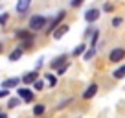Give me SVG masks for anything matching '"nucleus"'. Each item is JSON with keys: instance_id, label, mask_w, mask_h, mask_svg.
Here are the masks:
<instances>
[{"instance_id": "nucleus-1", "label": "nucleus", "mask_w": 125, "mask_h": 118, "mask_svg": "<svg viewBox=\"0 0 125 118\" xmlns=\"http://www.w3.org/2000/svg\"><path fill=\"white\" fill-rule=\"evenodd\" d=\"M46 22H48V19L44 15H33L30 19V30H35V32L37 30H42Z\"/></svg>"}, {"instance_id": "nucleus-2", "label": "nucleus", "mask_w": 125, "mask_h": 118, "mask_svg": "<svg viewBox=\"0 0 125 118\" xmlns=\"http://www.w3.org/2000/svg\"><path fill=\"white\" fill-rule=\"evenodd\" d=\"M123 57H125V50L123 48H114V50L110 52V55H109V59L112 61V63H118V61H121Z\"/></svg>"}, {"instance_id": "nucleus-3", "label": "nucleus", "mask_w": 125, "mask_h": 118, "mask_svg": "<svg viewBox=\"0 0 125 118\" xmlns=\"http://www.w3.org/2000/svg\"><path fill=\"white\" fill-rule=\"evenodd\" d=\"M62 19H64V11H59V15L55 17L53 20H52V24L48 26V30H46V32H55V30H57V26H59V22H61Z\"/></svg>"}, {"instance_id": "nucleus-4", "label": "nucleus", "mask_w": 125, "mask_h": 118, "mask_svg": "<svg viewBox=\"0 0 125 118\" xmlns=\"http://www.w3.org/2000/svg\"><path fill=\"white\" fill-rule=\"evenodd\" d=\"M17 92H19V96L24 100V102H28V103H30L31 100H33V92H31L30 89H19Z\"/></svg>"}, {"instance_id": "nucleus-5", "label": "nucleus", "mask_w": 125, "mask_h": 118, "mask_svg": "<svg viewBox=\"0 0 125 118\" xmlns=\"http://www.w3.org/2000/svg\"><path fill=\"white\" fill-rule=\"evenodd\" d=\"M31 6V0H19L17 2V11L19 13H26Z\"/></svg>"}, {"instance_id": "nucleus-6", "label": "nucleus", "mask_w": 125, "mask_h": 118, "mask_svg": "<svg viewBox=\"0 0 125 118\" xmlns=\"http://www.w3.org/2000/svg\"><path fill=\"white\" fill-rule=\"evenodd\" d=\"M37 78H39V74H37V72H28V74L22 76V81L26 83V85H31V83L37 81Z\"/></svg>"}, {"instance_id": "nucleus-7", "label": "nucleus", "mask_w": 125, "mask_h": 118, "mask_svg": "<svg viewBox=\"0 0 125 118\" xmlns=\"http://www.w3.org/2000/svg\"><path fill=\"white\" fill-rule=\"evenodd\" d=\"M96 92H98V85H96V83H92V85H90L88 89L83 92V98H85V100H90V98H94V94H96Z\"/></svg>"}, {"instance_id": "nucleus-8", "label": "nucleus", "mask_w": 125, "mask_h": 118, "mask_svg": "<svg viewBox=\"0 0 125 118\" xmlns=\"http://www.w3.org/2000/svg\"><path fill=\"white\" fill-rule=\"evenodd\" d=\"M85 19H86V22H94V20L99 19V11L98 9H90V11H86Z\"/></svg>"}, {"instance_id": "nucleus-9", "label": "nucleus", "mask_w": 125, "mask_h": 118, "mask_svg": "<svg viewBox=\"0 0 125 118\" xmlns=\"http://www.w3.org/2000/svg\"><path fill=\"white\" fill-rule=\"evenodd\" d=\"M20 79L19 78H9V79H4L2 81V89H9V87H17Z\"/></svg>"}, {"instance_id": "nucleus-10", "label": "nucleus", "mask_w": 125, "mask_h": 118, "mask_svg": "<svg viewBox=\"0 0 125 118\" xmlns=\"http://www.w3.org/2000/svg\"><path fill=\"white\" fill-rule=\"evenodd\" d=\"M66 32H68V26H59L57 30L53 32V39H61V37L64 35Z\"/></svg>"}, {"instance_id": "nucleus-11", "label": "nucleus", "mask_w": 125, "mask_h": 118, "mask_svg": "<svg viewBox=\"0 0 125 118\" xmlns=\"http://www.w3.org/2000/svg\"><path fill=\"white\" fill-rule=\"evenodd\" d=\"M62 65H66V57H64V55H61V57H57L55 61H52V67L53 68H61Z\"/></svg>"}, {"instance_id": "nucleus-12", "label": "nucleus", "mask_w": 125, "mask_h": 118, "mask_svg": "<svg viewBox=\"0 0 125 118\" xmlns=\"http://www.w3.org/2000/svg\"><path fill=\"white\" fill-rule=\"evenodd\" d=\"M112 76H114L116 79H123V78H125V65H121L120 68H116V70L112 72Z\"/></svg>"}, {"instance_id": "nucleus-13", "label": "nucleus", "mask_w": 125, "mask_h": 118, "mask_svg": "<svg viewBox=\"0 0 125 118\" xmlns=\"http://www.w3.org/2000/svg\"><path fill=\"white\" fill-rule=\"evenodd\" d=\"M20 55H22V48H17V50H13L11 54H9V59H11V61H19Z\"/></svg>"}, {"instance_id": "nucleus-14", "label": "nucleus", "mask_w": 125, "mask_h": 118, "mask_svg": "<svg viewBox=\"0 0 125 118\" xmlns=\"http://www.w3.org/2000/svg\"><path fill=\"white\" fill-rule=\"evenodd\" d=\"M17 39L26 41V39H31V35H30V32H24V30H20V32H17Z\"/></svg>"}, {"instance_id": "nucleus-15", "label": "nucleus", "mask_w": 125, "mask_h": 118, "mask_svg": "<svg viewBox=\"0 0 125 118\" xmlns=\"http://www.w3.org/2000/svg\"><path fill=\"white\" fill-rule=\"evenodd\" d=\"M33 114H35V116H41V114H44V105H42V103H39V105L33 107Z\"/></svg>"}, {"instance_id": "nucleus-16", "label": "nucleus", "mask_w": 125, "mask_h": 118, "mask_svg": "<svg viewBox=\"0 0 125 118\" xmlns=\"http://www.w3.org/2000/svg\"><path fill=\"white\" fill-rule=\"evenodd\" d=\"M94 54H96V50H94V48H90V50H86V52H85L83 59H86V61H88V59H92V57H94Z\"/></svg>"}, {"instance_id": "nucleus-17", "label": "nucleus", "mask_w": 125, "mask_h": 118, "mask_svg": "<svg viewBox=\"0 0 125 118\" xmlns=\"http://www.w3.org/2000/svg\"><path fill=\"white\" fill-rule=\"evenodd\" d=\"M19 103H20V98H11V100H9V103H8V107H9V109H13V107H17Z\"/></svg>"}, {"instance_id": "nucleus-18", "label": "nucleus", "mask_w": 125, "mask_h": 118, "mask_svg": "<svg viewBox=\"0 0 125 118\" xmlns=\"http://www.w3.org/2000/svg\"><path fill=\"white\" fill-rule=\"evenodd\" d=\"M33 89H37V91H42V89H44V81H41V79H37V81L33 83Z\"/></svg>"}, {"instance_id": "nucleus-19", "label": "nucleus", "mask_w": 125, "mask_h": 118, "mask_svg": "<svg viewBox=\"0 0 125 118\" xmlns=\"http://www.w3.org/2000/svg\"><path fill=\"white\" fill-rule=\"evenodd\" d=\"M44 76H46V79H48V83H50V87H53L55 81H57V79H55V76H52V74H44Z\"/></svg>"}, {"instance_id": "nucleus-20", "label": "nucleus", "mask_w": 125, "mask_h": 118, "mask_svg": "<svg viewBox=\"0 0 125 118\" xmlns=\"http://www.w3.org/2000/svg\"><path fill=\"white\" fill-rule=\"evenodd\" d=\"M85 46H86V44H79V46H77V48H75V50H74V55H79V54H83V50H85Z\"/></svg>"}, {"instance_id": "nucleus-21", "label": "nucleus", "mask_w": 125, "mask_h": 118, "mask_svg": "<svg viewBox=\"0 0 125 118\" xmlns=\"http://www.w3.org/2000/svg\"><path fill=\"white\" fill-rule=\"evenodd\" d=\"M66 68H68V63H66V65H62V67H61V68H59V70H57V76L64 74V72H66Z\"/></svg>"}, {"instance_id": "nucleus-22", "label": "nucleus", "mask_w": 125, "mask_h": 118, "mask_svg": "<svg viewBox=\"0 0 125 118\" xmlns=\"http://www.w3.org/2000/svg\"><path fill=\"white\" fill-rule=\"evenodd\" d=\"M70 4H72V8H77V6H81V4H83V0H72Z\"/></svg>"}, {"instance_id": "nucleus-23", "label": "nucleus", "mask_w": 125, "mask_h": 118, "mask_svg": "<svg viewBox=\"0 0 125 118\" xmlns=\"http://www.w3.org/2000/svg\"><path fill=\"white\" fill-rule=\"evenodd\" d=\"M120 24H121V19H120V17L112 19V26H120Z\"/></svg>"}, {"instance_id": "nucleus-24", "label": "nucleus", "mask_w": 125, "mask_h": 118, "mask_svg": "<svg viewBox=\"0 0 125 118\" xmlns=\"http://www.w3.org/2000/svg\"><path fill=\"white\" fill-rule=\"evenodd\" d=\"M0 98H8V89H4V91L0 92Z\"/></svg>"}, {"instance_id": "nucleus-25", "label": "nucleus", "mask_w": 125, "mask_h": 118, "mask_svg": "<svg viewBox=\"0 0 125 118\" xmlns=\"http://www.w3.org/2000/svg\"><path fill=\"white\" fill-rule=\"evenodd\" d=\"M0 118H8V114H6V113H2V114H0Z\"/></svg>"}]
</instances>
